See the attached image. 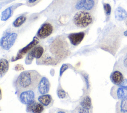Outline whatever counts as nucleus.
Instances as JSON below:
<instances>
[{"instance_id": "nucleus-22", "label": "nucleus", "mask_w": 127, "mask_h": 113, "mask_svg": "<svg viewBox=\"0 0 127 113\" xmlns=\"http://www.w3.org/2000/svg\"><path fill=\"white\" fill-rule=\"evenodd\" d=\"M27 17L25 15H22L18 17L13 22V25L15 27H19L21 26L26 20Z\"/></svg>"}, {"instance_id": "nucleus-29", "label": "nucleus", "mask_w": 127, "mask_h": 113, "mask_svg": "<svg viewBox=\"0 0 127 113\" xmlns=\"http://www.w3.org/2000/svg\"><path fill=\"white\" fill-rule=\"evenodd\" d=\"M123 35H124V36H127V30H126V31H124V32H123Z\"/></svg>"}, {"instance_id": "nucleus-15", "label": "nucleus", "mask_w": 127, "mask_h": 113, "mask_svg": "<svg viewBox=\"0 0 127 113\" xmlns=\"http://www.w3.org/2000/svg\"><path fill=\"white\" fill-rule=\"evenodd\" d=\"M44 106L39 102L34 101L30 104L27 105L26 112L28 113H40L44 111Z\"/></svg>"}, {"instance_id": "nucleus-13", "label": "nucleus", "mask_w": 127, "mask_h": 113, "mask_svg": "<svg viewBox=\"0 0 127 113\" xmlns=\"http://www.w3.org/2000/svg\"><path fill=\"white\" fill-rule=\"evenodd\" d=\"M38 38L37 36H35L33 38V40L32 42H31L28 45H27L26 47H24L23 48L21 49L19 51V52L17 53V56L15 57V59L13 60H17L18 59L22 58L23 57V55H24L27 52H29V51L35 45L38 44L39 42Z\"/></svg>"}, {"instance_id": "nucleus-10", "label": "nucleus", "mask_w": 127, "mask_h": 113, "mask_svg": "<svg viewBox=\"0 0 127 113\" xmlns=\"http://www.w3.org/2000/svg\"><path fill=\"white\" fill-rule=\"evenodd\" d=\"M96 4L95 0H78L74 7L77 10L88 11L92 10L95 8Z\"/></svg>"}, {"instance_id": "nucleus-26", "label": "nucleus", "mask_w": 127, "mask_h": 113, "mask_svg": "<svg viewBox=\"0 0 127 113\" xmlns=\"http://www.w3.org/2000/svg\"><path fill=\"white\" fill-rule=\"evenodd\" d=\"M40 0H28L27 4L29 6H32L36 4L38 2H39Z\"/></svg>"}, {"instance_id": "nucleus-23", "label": "nucleus", "mask_w": 127, "mask_h": 113, "mask_svg": "<svg viewBox=\"0 0 127 113\" xmlns=\"http://www.w3.org/2000/svg\"><path fill=\"white\" fill-rule=\"evenodd\" d=\"M57 95L60 99H64L66 96V93L61 87H59L57 91Z\"/></svg>"}, {"instance_id": "nucleus-21", "label": "nucleus", "mask_w": 127, "mask_h": 113, "mask_svg": "<svg viewBox=\"0 0 127 113\" xmlns=\"http://www.w3.org/2000/svg\"><path fill=\"white\" fill-rule=\"evenodd\" d=\"M12 13V6H10L4 9L1 14V20L6 21L9 19Z\"/></svg>"}, {"instance_id": "nucleus-3", "label": "nucleus", "mask_w": 127, "mask_h": 113, "mask_svg": "<svg viewBox=\"0 0 127 113\" xmlns=\"http://www.w3.org/2000/svg\"><path fill=\"white\" fill-rule=\"evenodd\" d=\"M94 18L89 12L80 10L73 16V22L74 25L79 28H85L90 25L93 21Z\"/></svg>"}, {"instance_id": "nucleus-11", "label": "nucleus", "mask_w": 127, "mask_h": 113, "mask_svg": "<svg viewBox=\"0 0 127 113\" xmlns=\"http://www.w3.org/2000/svg\"><path fill=\"white\" fill-rule=\"evenodd\" d=\"M50 87L51 84L48 78L46 77H42L40 79L37 87L38 92L41 95L48 94L50 91Z\"/></svg>"}, {"instance_id": "nucleus-1", "label": "nucleus", "mask_w": 127, "mask_h": 113, "mask_svg": "<svg viewBox=\"0 0 127 113\" xmlns=\"http://www.w3.org/2000/svg\"><path fill=\"white\" fill-rule=\"evenodd\" d=\"M42 77L36 70H26L22 72L15 82L17 91L32 90H35Z\"/></svg>"}, {"instance_id": "nucleus-12", "label": "nucleus", "mask_w": 127, "mask_h": 113, "mask_svg": "<svg viewBox=\"0 0 127 113\" xmlns=\"http://www.w3.org/2000/svg\"><path fill=\"white\" fill-rule=\"evenodd\" d=\"M110 78L112 83L115 85L121 84L125 79L124 73L120 70L113 71L110 75Z\"/></svg>"}, {"instance_id": "nucleus-18", "label": "nucleus", "mask_w": 127, "mask_h": 113, "mask_svg": "<svg viewBox=\"0 0 127 113\" xmlns=\"http://www.w3.org/2000/svg\"><path fill=\"white\" fill-rule=\"evenodd\" d=\"M115 16L117 20L120 21L124 20L127 17V12L124 8L119 6L115 10Z\"/></svg>"}, {"instance_id": "nucleus-17", "label": "nucleus", "mask_w": 127, "mask_h": 113, "mask_svg": "<svg viewBox=\"0 0 127 113\" xmlns=\"http://www.w3.org/2000/svg\"><path fill=\"white\" fill-rule=\"evenodd\" d=\"M117 113H127V97L120 100L116 105Z\"/></svg>"}, {"instance_id": "nucleus-20", "label": "nucleus", "mask_w": 127, "mask_h": 113, "mask_svg": "<svg viewBox=\"0 0 127 113\" xmlns=\"http://www.w3.org/2000/svg\"><path fill=\"white\" fill-rule=\"evenodd\" d=\"M80 105L81 107L89 110L92 107V101L90 97L88 96H85L80 103Z\"/></svg>"}, {"instance_id": "nucleus-5", "label": "nucleus", "mask_w": 127, "mask_h": 113, "mask_svg": "<svg viewBox=\"0 0 127 113\" xmlns=\"http://www.w3.org/2000/svg\"><path fill=\"white\" fill-rule=\"evenodd\" d=\"M45 52L44 47L39 44H37L33 47L28 53L25 59V63L30 64L32 63L34 58L39 59L43 55Z\"/></svg>"}, {"instance_id": "nucleus-16", "label": "nucleus", "mask_w": 127, "mask_h": 113, "mask_svg": "<svg viewBox=\"0 0 127 113\" xmlns=\"http://www.w3.org/2000/svg\"><path fill=\"white\" fill-rule=\"evenodd\" d=\"M37 100L38 102H39L41 104H42L44 107L46 108H49L51 107L54 102V100L53 99L52 97L48 94L42 95L39 96Z\"/></svg>"}, {"instance_id": "nucleus-6", "label": "nucleus", "mask_w": 127, "mask_h": 113, "mask_svg": "<svg viewBox=\"0 0 127 113\" xmlns=\"http://www.w3.org/2000/svg\"><path fill=\"white\" fill-rule=\"evenodd\" d=\"M17 94L20 102L26 105H27L35 101L36 97L35 90H32L17 91Z\"/></svg>"}, {"instance_id": "nucleus-9", "label": "nucleus", "mask_w": 127, "mask_h": 113, "mask_svg": "<svg viewBox=\"0 0 127 113\" xmlns=\"http://www.w3.org/2000/svg\"><path fill=\"white\" fill-rule=\"evenodd\" d=\"M54 31L53 25L48 22H45L42 24L38 30L36 36L40 39H45L49 36Z\"/></svg>"}, {"instance_id": "nucleus-14", "label": "nucleus", "mask_w": 127, "mask_h": 113, "mask_svg": "<svg viewBox=\"0 0 127 113\" xmlns=\"http://www.w3.org/2000/svg\"><path fill=\"white\" fill-rule=\"evenodd\" d=\"M85 35V33L82 31L70 33L68 35L67 37L72 45L73 46H77L83 40Z\"/></svg>"}, {"instance_id": "nucleus-8", "label": "nucleus", "mask_w": 127, "mask_h": 113, "mask_svg": "<svg viewBox=\"0 0 127 113\" xmlns=\"http://www.w3.org/2000/svg\"><path fill=\"white\" fill-rule=\"evenodd\" d=\"M117 68L124 73H127V46L120 52L118 60L116 62Z\"/></svg>"}, {"instance_id": "nucleus-28", "label": "nucleus", "mask_w": 127, "mask_h": 113, "mask_svg": "<svg viewBox=\"0 0 127 113\" xmlns=\"http://www.w3.org/2000/svg\"><path fill=\"white\" fill-rule=\"evenodd\" d=\"M14 69L16 71H21V70H24V68H23V66L22 65L20 64H17L15 66Z\"/></svg>"}, {"instance_id": "nucleus-25", "label": "nucleus", "mask_w": 127, "mask_h": 113, "mask_svg": "<svg viewBox=\"0 0 127 113\" xmlns=\"http://www.w3.org/2000/svg\"><path fill=\"white\" fill-rule=\"evenodd\" d=\"M68 68V66L66 64H63L60 70V75L61 76L63 73Z\"/></svg>"}, {"instance_id": "nucleus-24", "label": "nucleus", "mask_w": 127, "mask_h": 113, "mask_svg": "<svg viewBox=\"0 0 127 113\" xmlns=\"http://www.w3.org/2000/svg\"><path fill=\"white\" fill-rule=\"evenodd\" d=\"M103 8L106 16H110L111 12V7L110 4L104 3L103 4Z\"/></svg>"}, {"instance_id": "nucleus-27", "label": "nucleus", "mask_w": 127, "mask_h": 113, "mask_svg": "<svg viewBox=\"0 0 127 113\" xmlns=\"http://www.w3.org/2000/svg\"><path fill=\"white\" fill-rule=\"evenodd\" d=\"M77 112H79V113H89V110L85 109L81 107H80L79 108H78L77 109Z\"/></svg>"}, {"instance_id": "nucleus-19", "label": "nucleus", "mask_w": 127, "mask_h": 113, "mask_svg": "<svg viewBox=\"0 0 127 113\" xmlns=\"http://www.w3.org/2000/svg\"><path fill=\"white\" fill-rule=\"evenodd\" d=\"M0 77L1 78L9 69V62L6 59L1 58L0 60Z\"/></svg>"}, {"instance_id": "nucleus-2", "label": "nucleus", "mask_w": 127, "mask_h": 113, "mask_svg": "<svg viewBox=\"0 0 127 113\" xmlns=\"http://www.w3.org/2000/svg\"><path fill=\"white\" fill-rule=\"evenodd\" d=\"M49 50L51 56L61 61L69 54V47L65 39L62 36L58 37L50 44Z\"/></svg>"}, {"instance_id": "nucleus-7", "label": "nucleus", "mask_w": 127, "mask_h": 113, "mask_svg": "<svg viewBox=\"0 0 127 113\" xmlns=\"http://www.w3.org/2000/svg\"><path fill=\"white\" fill-rule=\"evenodd\" d=\"M17 37V34L15 32L5 35L0 40V46L3 49L8 50L14 44Z\"/></svg>"}, {"instance_id": "nucleus-4", "label": "nucleus", "mask_w": 127, "mask_h": 113, "mask_svg": "<svg viewBox=\"0 0 127 113\" xmlns=\"http://www.w3.org/2000/svg\"><path fill=\"white\" fill-rule=\"evenodd\" d=\"M110 95L115 100H121L127 97V79L119 85H115L111 89Z\"/></svg>"}]
</instances>
